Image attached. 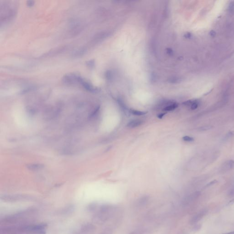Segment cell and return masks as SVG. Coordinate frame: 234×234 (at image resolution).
Instances as JSON below:
<instances>
[{"instance_id": "obj_12", "label": "cell", "mask_w": 234, "mask_h": 234, "mask_svg": "<svg viewBox=\"0 0 234 234\" xmlns=\"http://www.w3.org/2000/svg\"><path fill=\"white\" fill-rule=\"evenodd\" d=\"M217 181L216 180H214V181H212L210 183H208L207 185L206 186V187H209V186H211V185H214L217 183Z\"/></svg>"}, {"instance_id": "obj_13", "label": "cell", "mask_w": 234, "mask_h": 234, "mask_svg": "<svg viewBox=\"0 0 234 234\" xmlns=\"http://www.w3.org/2000/svg\"><path fill=\"white\" fill-rule=\"evenodd\" d=\"M34 2L32 1H29L27 2V4L29 7H32L34 5Z\"/></svg>"}, {"instance_id": "obj_14", "label": "cell", "mask_w": 234, "mask_h": 234, "mask_svg": "<svg viewBox=\"0 0 234 234\" xmlns=\"http://www.w3.org/2000/svg\"><path fill=\"white\" fill-rule=\"evenodd\" d=\"M165 114H166V113H161V114H158V117L159 119H162Z\"/></svg>"}, {"instance_id": "obj_16", "label": "cell", "mask_w": 234, "mask_h": 234, "mask_svg": "<svg viewBox=\"0 0 234 234\" xmlns=\"http://www.w3.org/2000/svg\"><path fill=\"white\" fill-rule=\"evenodd\" d=\"M93 65H94V62H93L92 61H89L87 62V66L88 67H92L93 66Z\"/></svg>"}, {"instance_id": "obj_15", "label": "cell", "mask_w": 234, "mask_h": 234, "mask_svg": "<svg viewBox=\"0 0 234 234\" xmlns=\"http://www.w3.org/2000/svg\"><path fill=\"white\" fill-rule=\"evenodd\" d=\"M229 195L231 196H233L234 195V187L230 189V191L229 192Z\"/></svg>"}, {"instance_id": "obj_6", "label": "cell", "mask_w": 234, "mask_h": 234, "mask_svg": "<svg viewBox=\"0 0 234 234\" xmlns=\"http://www.w3.org/2000/svg\"><path fill=\"white\" fill-rule=\"evenodd\" d=\"M178 107V104L176 103H172L171 105L166 107L163 109V111L165 112H169V111H172L175 110L176 108H177Z\"/></svg>"}, {"instance_id": "obj_17", "label": "cell", "mask_w": 234, "mask_h": 234, "mask_svg": "<svg viewBox=\"0 0 234 234\" xmlns=\"http://www.w3.org/2000/svg\"><path fill=\"white\" fill-rule=\"evenodd\" d=\"M233 204H234V198H233V199H231L230 201H229V202L228 204V205H232Z\"/></svg>"}, {"instance_id": "obj_11", "label": "cell", "mask_w": 234, "mask_h": 234, "mask_svg": "<svg viewBox=\"0 0 234 234\" xmlns=\"http://www.w3.org/2000/svg\"><path fill=\"white\" fill-rule=\"evenodd\" d=\"M212 127L211 126H203V127H200L199 128V130L200 131H206V130H207L212 129Z\"/></svg>"}, {"instance_id": "obj_2", "label": "cell", "mask_w": 234, "mask_h": 234, "mask_svg": "<svg viewBox=\"0 0 234 234\" xmlns=\"http://www.w3.org/2000/svg\"><path fill=\"white\" fill-rule=\"evenodd\" d=\"M207 211L206 210L201 211L198 214L195 216L193 217V218L192 219L191 221V222L193 224V223L198 222V221L201 220V219H202V218L205 215Z\"/></svg>"}, {"instance_id": "obj_8", "label": "cell", "mask_w": 234, "mask_h": 234, "mask_svg": "<svg viewBox=\"0 0 234 234\" xmlns=\"http://www.w3.org/2000/svg\"><path fill=\"white\" fill-rule=\"evenodd\" d=\"M224 166L228 170L233 168L234 167V161H228L224 164Z\"/></svg>"}, {"instance_id": "obj_5", "label": "cell", "mask_w": 234, "mask_h": 234, "mask_svg": "<svg viewBox=\"0 0 234 234\" xmlns=\"http://www.w3.org/2000/svg\"><path fill=\"white\" fill-rule=\"evenodd\" d=\"M86 53V49L85 48H81L77 49L73 54V56L75 57H80L83 56Z\"/></svg>"}, {"instance_id": "obj_18", "label": "cell", "mask_w": 234, "mask_h": 234, "mask_svg": "<svg viewBox=\"0 0 234 234\" xmlns=\"http://www.w3.org/2000/svg\"><path fill=\"white\" fill-rule=\"evenodd\" d=\"M234 234V232H230V233H228V234Z\"/></svg>"}, {"instance_id": "obj_1", "label": "cell", "mask_w": 234, "mask_h": 234, "mask_svg": "<svg viewBox=\"0 0 234 234\" xmlns=\"http://www.w3.org/2000/svg\"><path fill=\"white\" fill-rule=\"evenodd\" d=\"M78 84L82 86L86 91L91 92H97L99 91L98 88L92 85L91 83L86 81L81 76H79L78 79Z\"/></svg>"}, {"instance_id": "obj_9", "label": "cell", "mask_w": 234, "mask_h": 234, "mask_svg": "<svg viewBox=\"0 0 234 234\" xmlns=\"http://www.w3.org/2000/svg\"><path fill=\"white\" fill-rule=\"evenodd\" d=\"M29 169L31 170H36L41 169L43 167V166L41 164H31L29 165Z\"/></svg>"}, {"instance_id": "obj_4", "label": "cell", "mask_w": 234, "mask_h": 234, "mask_svg": "<svg viewBox=\"0 0 234 234\" xmlns=\"http://www.w3.org/2000/svg\"><path fill=\"white\" fill-rule=\"evenodd\" d=\"M184 104L185 105L190 107L191 109L192 110H195L198 106V101L196 100L188 101L184 102Z\"/></svg>"}, {"instance_id": "obj_7", "label": "cell", "mask_w": 234, "mask_h": 234, "mask_svg": "<svg viewBox=\"0 0 234 234\" xmlns=\"http://www.w3.org/2000/svg\"><path fill=\"white\" fill-rule=\"evenodd\" d=\"M130 112L132 114L136 116H143L144 115L146 114H147V112H146L139 111V110H133V109H131V110H130Z\"/></svg>"}, {"instance_id": "obj_3", "label": "cell", "mask_w": 234, "mask_h": 234, "mask_svg": "<svg viewBox=\"0 0 234 234\" xmlns=\"http://www.w3.org/2000/svg\"><path fill=\"white\" fill-rule=\"evenodd\" d=\"M143 123V121L139 120H135L130 121L127 126L130 128H134L139 127Z\"/></svg>"}, {"instance_id": "obj_10", "label": "cell", "mask_w": 234, "mask_h": 234, "mask_svg": "<svg viewBox=\"0 0 234 234\" xmlns=\"http://www.w3.org/2000/svg\"><path fill=\"white\" fill-rule=\"evenodd\" d=\"M183 139L186 142H192L194 141V139L189 136H185L183 137Z\"/></svg>"}]
</instances>
